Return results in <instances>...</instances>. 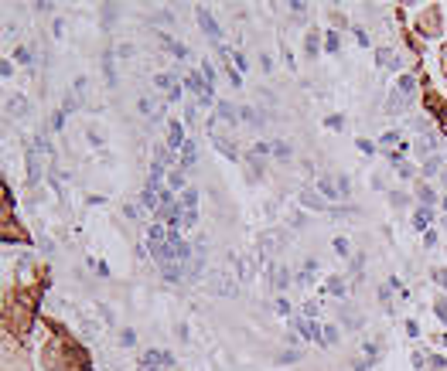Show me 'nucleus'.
I'll use <instances>...</instances> for the list:
<instances>
[{
	"label": "nucleus",
	"mask_w": 447,
	"mask_h": 371,
	"mask_svg": "<svg viewBox=\"0 0 447 371\" xmlns=\"http://www.w3.org/2000/svg\"><path fill=\"white\" fill-rule=\"evenodd\" d=\"M116 55H120L123 62H127V58H133V45H120V48H116Z\"/></svg>",
	"instance_id": "obj_38"
},
{
	"label": "nucleus",
	"mask_w": 447,
	"mask_h": 371,
	"mask_svg": "<svg viewBox=\"0 0 447 371\" xmlns=\"http://www.w3.org/2000/svg\"><path fill=\"white\" fill-rule=\"evenodd\" d=\"M396 174H399L403 181H406V177H413V163H406V160H403V163L396 167Z\"/></svg>",
	"instance_id": "obj_35"
},
{
	"label": "nucleus",
	"mask_w": 447,
	"mask_h": 371,
	"mask_svg": "<svg viewBox=\"0 0 447 371\" xmlns=\"http://www.w3.org/2000/svg\"><path fill=\"white\" fill-rule=\"evenodd\" d=\"M317 344H324V348L338 344V327H335V324H324V327H321V341H317Z\"/></svg>",
	"instance_id": "obj_10"
},
{
	"label": "nucleus",
	"mask_w": 447,
	"mask_h": 371,
	"mask_svg": "<svg viewBox=\"0 0 447 371\" xmlns=\"http://www.w3.org/2000/svg\"><path fill=\"white\" fill-rule=\"evenodd\" d=\"M195 14H198V24H202V31H205V34H209L212 41H219V38H222V31H219V24L212 21V14H209V7H198Z\"/></svg>",
	"instance_id": "obj_1"
},
{
	"label": "nucleus",
	"mask_w": 447,
	"mask_h": 371,
	"mask_svg": "<svg viewBox=\"0 0 447 371\" xmlns=\"http://www.w3.org/2000/svg\"><path fill=\"white\" fill-rule=\"evenodd\" d=\"M198 225V211H181V228H195Z\"/></svg>",
	"instance_id": "obj_27"
},
{
	"label": "nucleus",
	"mask_w": 447,
	"mask_h": 371,
	"mask_svg": "<svg viewBox=\"0 0 447 371\" xmlns=\"http://www.w3.org/2000/svg\"><path fill=\"white\" fill-rule=\"evenodd\" d=\"M444 211H447V198H444Z\"/></svg>",
	"instance_id": "obj_53"
},
{
	"label": "nucleus",
	"mask_w": 447,
	"mask_h": 371,
	"mask_svg": "<svg viewBox=\"0 0 447 371\" xmlns=\"http://www.w3.org/2000/svg\"><path fill=\"white\" fill-rule=\"evenodd\" d=\"M273 153H277V157H284V160H287V157H290V147H287V143H284V140H277V143H273Z\"/></svg>",
	"instance_id": "obj_33"
},
{
	"label": "nucleus",
	"mask_w": 447,
	"mask_h": 371,
	"mask_svg": "<svg viewBox=\"0 0 447 371\" xmlns=\"http://www.w3.org/2000/svg\"><path fill=\"white\" fill-rule=\"evenodd\" d=\"M14 62H21V65H34V51H31L27 45H21V48L14 51Z\"/></svg>",
	"instance_id": "obj_13"
},
{
	"label": "nucleus",
	"mask_w": 447,
	"mask_h": 371,
	"mask_svg": "<svg viewBox=\"0 0 447 371\" xmlns=\"http://www.w3.org/2000/svg\"><path fill=\"white\" fill-rule=\"evenodd\" d=\"M89 143H92V147H103V137H99L96 130H89Z\"/></svg>",
	"instance_id": "obj_45"
},
{
	"label": "nucleus",
	"mask_w": 447,
	"mask_h": 371,
	"mask_svg": "<svg viewBox=\"0 0 447 371\" xmlns=\"http://www.w3.org/2000/svg\"><path fill=\"white\" fill-rule=\"evenodd\" d=\"M65 116H69V113H65V109H58V113H55V119H52V130H62V126H65Z\"/></svg>",
	"instance_id": "obj_34"
},
{
	"label": "nucleus",
	"mask_w": 447,
	"mask_h": 371,
	"mask_svg": "<svg viewBox=\"0 0 447 371\" xmlns=\"http://www.w3.org/2000/svg\"><path fill=\"white\" fill-rule=\"evenodd\" d=\"M202 75H205V82H209V85L215 82V69H212V62H202Z\"/></svg>",
	"instance_id": "obj_32"
},
{
	"label": "nucleus",
	"mask_w": 447,
	"mask_h": 371,
	"mask_svg": "<svg viewBox=\"0 0 447 371\" xmlns=\"http://www.w3.org/2000/svg\"><path fill=\"white\" fill-rule=\"evenodd\" d=\"M417 198H420V201H423V208H430V205H434V201H437V194H434V191H430V187H427V184H420V191H417Z\"/></svg>",
	"instance_id": "obj_17"
},
{
	"label": "nucleus",
	"mask_w": 447,
	"mask_h": 371,
	"mask_svg": "<svg viewBox=\"0 0 447 371\" xmlns=\"http://www.w3.org/2000/svg\"><path fill=\"white\" fill-rule=\"evenodd\" d=\"M7 113H10V116H17V113H27V99H24V95H10V102H7Z\"/></svg>",
	"instance_id": "obj_12"
},
{
	"label": "nucleus",
	"mask_w": 447,
	"mask_h": 371,
	"mask_svg": "<svg viewBox=\"0 0 447 371\" xmlns=\"http://www.w3.org/2000/svg\"><path fill=\"white\" fill-rule=\"evenodd\" d=\"M198 198H202L198 187H184V191L178 194V208H181V211H198Z\"/></svg>",
	"instance_id": "obj_2"
},
{
	"label": "nucleus",
	"mask_w": 447,
	"mask_h": 371,
	"mask_svg": "<svg viewBox=\"0 0 447 371\" xmlns=\"http://www.w3.org/2000/svg\"><path fill=\"white\" fill-rule=\"evenodd\" d=\"M317 191L324 194V201H342V191H338V181H331V177H321V181H317Z\"/></svg>",
	"instance_id": "obj_4"
},
{
	"label": "nucleus",
	"mask_w": 447,
	"mask_h": 371,
	"mask_svg": "<svg viewBox=\"0 0 447 371\" xmlns=\"http://www.w3.org/2000/svg\"><path fill=\"white\" fill-rule=\"evenodd\" d=\"M417 89V82H413V75H399V82H396V92L403 95V99H410V92Z\"/></svg>",
	"instance_id": "obj_11"
},
{
	"label": "nucleus",
	"mask_w": 447,
	"mask_h": 371,
	"mask_svg": "<svg viewBox=\"0 0 447 371\" xmlns=\"http://www.w3.org/2000/svg\"><path fill=\"white\" fill-rule=\"evenodd\" d=\"M338 191H342V201H345V198H348V194H352V181H348V177H345V174H342V177H338Z\"/></svg>",
	"instance_id": "obj_29"
},
{
	"label": "nucleus",
	"mask_w": 447,
	"mask_h": 371,
	"mask_svg": "<svg viewBox=\"0 0 447 371\" xmlns=\"http://www.w3.org/2000/svg\"><path fill=\"white\" fill-rule=\"evenodd\" d=\"M273 306H277V313H280V317H290V303H287V300H284V297L277 300V303H273Z\"/></svg>",
	"instance_id": "obj_36"
},
{
	"label": "nucleus",
	"mask_w": 447,
	"mask_h": 371,
	"mask_svg": "<svg viewBox=\"0 0 447 371\" xmlns=\"http://www.w3.org/2000/svg\"><path fill=\"white\" fill-rule=\"evenodd\" d=\"M430 365H434V371H444V368H447V358H441V354H430Z\"/></svg>",
	"instance_id": "obj_37"
},
{
	"label": "nucleus",
	"mask_w": 447,
	"mask_h": 371,
	"mask_svg": "<svg viewBox=\"0 0 447 371\" xmlns=\"http://www.w3.org/2000/svg\"><path fill=\"white\" fill-rule=\"evenodd\" d=\"M314 269H317V262H314V259H307V266L297 273V286H311V283H314Z\"/></svg>",
	"instance_id": "obj_9"
},
{
	"label": "nucleus",
	"mask_w": 447,
	"mask_h": 371,
	"mask_svg": "<svg viewBox=\"0 0 447 371\" xmlns=\"http://www.w3.org/2000/svg\"><path fill=\"white\" fill-rule=\"evenodd\" d=\"M317 313H321V303H317V300L304 303V317H307V320H317Z\"/></svg>",
	"instance_id": "obj_26"
},
{
	"label": "nucleus",
	"mask_w": 447,
	"mask_h": 371,
	"mask_svg": "<svg viewBox=\"0 0 447 371\" xmlns=\"http://www.w3.org/2000/svg\"><path fill=\"white\" fill-rule=\"evenodd\" d=\"M140 211H144L140 205H123V215H127V218H133V222L140 218Z\"/></svg>",
	"instance_id": "obj_30"
},
{
	"label": "nucleus",
	"mask_w": 447,
	"mask_h": 371,
	"mask_svg": "<svg viewBox=\"0 0 447 371\" xmlns=\"http://www.w3.org/2000/svg\"><path fill=\"white\" fill-rule=\"evenodd\" d=\"M396 143H399V133H396V130H389V133L379 137V147H396Z\"/></svg>",
	"instance_id": "obj_24"
},
{
	"label": "nucleus",
	"mask_w": 447,
	"mask_h": 371,
	"mask_svg": "<svg viewBox=\"0 0 447 371\" xmlns=\"http://www.w3.org/2000/svg\"><path fill=\"white\" fill-rule=\"evenodd\" d=\"M215 109H219V119H222V123H239V106H232V102H219Z\"/></svg>",
	"instance_id": "obj_7"
},
{
	"label": "nucleus",
	"mask_w": 447,
	"mask_h": 371,
	"mask_svg": "<svg viewBox=\"0 0 447 371\" xmlns=\"http://www.w3.org/2000/svg\"><path fill=\"white\" fill-rule=\"evenodd\" d=\"M328 126H331V130H342V116H328Z\"/></svg>",
	"instance_id": "obj_48"
},
{
	"label": "nucleus",
	"mask_w": 447,
	"mask_h": 371,
	"mask_svg": "<svg viewBox=\"0 0 447 371\" xmlns=\"http://www.w3.org/2000/svg\"><path fill=\"white\" fill-rule=\"evenodd\" d=\"M297 358H300V354L294 351V348H287V351H280V361H284V365H294Z\"/></svg>",
	"instance_id": "obj_31"
},
{
	"label": "nucleus",
	"mask_w": 447,
	"mask_h": 371,
	"mask_svg": "<svg viewBox=\"0 0 447 371\" xmlns=\"http://www.w3.org/2000/svg\"><path fill=\"white\" fill-rule=\"evenodd\" d=\"M304 48H307V55H311V58L317 55V48H321V41H317V31H311V34H307V41H304Z\"/></svg>",
	"instance_id": "obj_19"
},
{
	"label": "nucleus",
	"mask_w": 447,
	"mask_h": 371,
	"mask_svg": "<svg viewBox=\"0 0 447 371\" xmlns=\"http://www.w3.org/2000/svg\"><path fill=\"white\" fill-rule=\"evenodd\" d=\"M195 160H198V143L195 140H188L184 150H181V170H191L195 167Z\"/></svg>",
	"instance_id": "obj_6"
},
{
	"label": "nucleus",
	"mask_w": 447,
	"mask_h": 371,
	"mask_svg": "<svg viewBox=\"0 0 447 371\" xmlns=\"http://www.w3.org/2000/svg\"><path fill=\"white\" fill-rule=\"evenodd\" d=\"M154 82H157V89H167V92H171V89H178V85H181V82H178V78H174V75H171V72L157 75V78H154Z\"/></svg>",
	"instance_id": "obj_15"
},
{
	"label": "nucleus",
	"mask_w": 447,
	"mask_h": 371,
	"mask_svg": "<svg viewBox=\"0 0 447 371\" xmlns=\"http://www.w3.org/2000/svg\"><path fill=\"white\" fill-rule=\"evenodd\" d=\"M120 344H123V348H133V344H137V330H133V327L120 330Z\"/></svg>",
	"instance_id": "obj_21"
},
{
	"label": "nucleus",
	"mask_w": 447,
	"mask_h": 371,
	"mask_svg": "<svg viewBox=\"0 0 447 371\" xmlns=\"http://www.w3.org/2000/svg\"><path fill=\"white\" fill-rule=\"evenodd\" d=\"M191 337V330H188V324H178V341H188Z\"/></svg>",
	"instance_id": "obj_43"
},
{
	"label": "nucleus",
	"mask_w": 447,
	"mask_h": 371,
	"mask_svg": "<svg viewBox=\"0 0 447 371\" xmlns=\"http://www.w3.org/2000/svg\"><path fill=\"white\" fill-rule=\"evenodd\" d=\"M167 187H171V191H181V187H184V174H181V170H167Z\"/></svg>",
	"instance_id": "obj_16"
},
{
	"label": "nucleus",
	"mask_w": 447,
	"mask_h": 371,
	"mask_svg": "<svg viewBox=\"0 0 447 371\" xmlns=\"http://www.w3.org/2000/svg\"><path fill=\"white\" fill-rule=\"evenodd\" d=\"M434 310H437V317H441V320H447V303H444V300H437V303H434Z\"/></svg>",
	"instance_id": "obj_41"
},
{
	"label": "nucleus",
	"mask_w": 447,
	"mask_h": 371,
	"mask_svg": "<svg viewBox=\"0 0 447 371\" xmlns=\"http://www.w3.org/2000/svg\"><path fill=\"white\" fill-rule=\"evenodd\" d=\"M284 62H287V65H294V69H297V62H294V51H290V48H284Z\"/></svg>",
	"instance_id": "obj_47"
},
{
	"label": "nucleus",
	"mask_w": 447,
	"mask_h": 371,
	"mask_svg": "<svg viewBox=\"0 0 447 371\" xmlns=\"http://www.w3.org/2000/svg\"><path fill=\"white\" fill-rule=\"evenodd\" d=\"M406 334H410V337H420V324H417V320H406Z\"/></svg>",
	"instance_id": "obj_40"
},
{
	"label": "nucleus",
	"mask_w": 447,
	"mask_h": 371,
	"mask_svg": "<svg viewBox=\"0 0 447 371\" xmlns=\"http://www.w3.org/2000/svg\"><path fill=\"white\" fill-rule=\"evenodd\" d=\"M331 245H335V252H338V255H352V245H348V238H342V235H338Z\"/></svg>",
	"instance_id": "obj_25"
},
{
	"label": "nucleus",
	"mask_w": 447,
	"mask_h": 371,
	"mask_svg": "<svg viewBox=\"0 0 447 371\" xmlns=\"http://www.w3.org/2000/svg\"><path fill=\"white\" fill-rule=\"evenodd\" d=\"M324 48H328V51H331V55H335V51H338V48H342V38H338V34H335V31H328V38H324Z\"/></svg>",
	"instance_id": "obj_22"
},
{
	"label": "nucleus",
	"mask_w": 447,
	"mask_h": 371,
	"mask_svg": "<svg viewBox=\"0 0 447 371\" xmlns=\"http://www.w3.org/2000/svg\"><path fill=\"white\" fill-rule=\"evenodd\" d=\"M434 279H437V283L447 290V269H437V273H434Z\"/></svg>",
	"instance_id": "obj_44"
},
{
	"label": "nucleus",
	"mask_w": 447,
	"mask_h": 371,
	"mask_svg": "<svg viewBox=\"0 0 447 371\" xmlns=\"http://www.w3.org/2000/svg\"><path fill=\"white\" fill-rule=\"evenodd\" d=\"M290 279H294V276H290L287 269H277V279H273V286H277V290H287V286H290Z\"/></svg>",
	"instance_id": "obj_20"
},
{
	"label": "nucleus",
	"mask_w": 447,
	"mask_h": 371,
	"mask_svg": "<svg viewBox=\"0 0 447 371\" xmlns=\"http://www.w3.org/2000/svg\"><path fill=\"white\" fill-rule=\"evenodd\" d=\"M369 365H372V361H369V358H362V361H355V371H369Z\"/></svg>",
	"instance_id": "obj_51"
},
{
	"label": "nucleus",
	"mask_w": 447,
	"mask_h": 371,
	"mask_svg": "<svg viewBox=\"0 0 447 371\" xmlns=\"http://www.w3.org/2000/svg\"><path fill=\"white\" fill-rule=\"evenodd\" d=\"M300 201H304L311 211H328V205H324V201H317L314 194H300Z\"/></svg>",
	"instance_id": "obj_18"
},
{
	"label": "nucleus",
	"mask_w": 447,
	"mask_h": 371,
	"mask_svg": "<svg viewBox=\"0 0 447 371\" xmlns=\"http://www.w3.org/2000/svg\"><path fill=\"white\" fill-rule=\"evenodd\" d=\"M355 143H359V150H362V153H372V143H369V140H355Z\"/></svg>",
	"instance_id": "obj_46"
},
{
	"label": "nucleus",
	"mask_w": 447,
	"mask_h": 371,
	"mask_svg": "<svg viewBox=\"0 0 447 371\" xmlns=\"http://www.w3.org/2000/svg\"><path fill=\"white\" fill-rule=\"evenodd\" d=\"M260 69H263V72H273V58H270V55H260Z\"/></svg>",
	"instance_id": "obj_39"
},
{
	"label": "nucleus",
	"mask_w": 447,
	"mask_h": 371,
	"mask_svg": "<svg viewBox=\"0 0 447 371\" xmlns=\"http://www.w3.org/2000/svg\"><path fill=\"white\" fill-rule=\"evenodd\" d=\"M441 341H444V344H447V334H444V337H441Z\"/></svg>",
	"instance_id": "obj_52"
},
{
	"label": "nucleus",
	"mask_w": 447,
	"mask_h": 371,
	"mask_svg": "<svg viewBox=\"0 0 447 371\" xmlns=\"http://www.w3.org/2000/svg\"><path fill=\"white\" fill-rule=\"evenodd\" d=\"M229 82H232V85H236V89H239V85H242V78H239V72H236V69H232V72H229Z\"/></svg>",
	"instance_id": "obj_50"
},
{
	"label": "nucleus",
	"mask_w": 447,
	"mask_h": 371,
	"mask_svg": "<svg viewBox=\"0 0 447 371\" xmlns=\"http://www.w3.org/2000/svg\"><path fill=\"white\" fill-rule=\"evenodd\" d=\"M413 222H417V225H413L417 232H423V235H427V232H430V222H434V211H430V208H420Z\"/></svg>",
	"instance_id": "obj_8"
},
{
	"label": "nucleus",
	"mask_w": 447,
	"mask_h": 371,
	"mask_svg": "<svg viewBox=\"0 0 447 371\" xmlns=\"http://www.w3.org/2000/svg\"><path fill=\"white\" fill-rule=\"evenodd\" d=\"M355 41H359V45H362V48H366V45H369V34H366V31H362V27H355Z\"/></svg>",
	"instance_id": "obj_42"
},
{
	"label": "nucleus",
	"mask_w": 447,
	"mask_h": 371,
	"mask_svg": "<svg viewBox=\"0 0 447 371\" xmlns=\"http://www.w3.org/2000/svg\"><path fill=\"white\" fill-rule=\"evenodd\" d=\"M287 7H290L294 14H304V10H307V3H297V0H294V3H287Z\"/></svg>",
	"instance_id": "obj_49"
},
{
	"label": "nucleus",
	"mask_w": 447,
	"mask_h": 371,
	"mask_svg": "<svg viewBox=\"0 0 447 371\" xmlns=\"http://www.w3.org/2000/svg\"><path fill=\"white\" fill-rule=\"evenodd\" d=\"M437 167H441V160H437V157H430V160L423 163V177H434V174H437Z\"/></svg>",
	"instance_id": "obj_28"
},
{
	"label": "nucleus",
	"mask_w": 447,
	"mask_h": 371,
	"mask_svg": "<svg viewBox=\"0 0 447 371\" xmlns=\"http://www.w3.org/2000/svg\"><path fill=\"white\" fill-rule=\"evenodd\" d=\"M184 123H188V126H195V123H198V106H195V102H188V106H184Z\"/></svg>",
	"instance_id": "obj_23"
},
{
	"label": "nucleus",
	"mask_w": 447,
	"mask_h": 371,
	"mask_svg": "<svg viewBox=\"0 0 447 371\" xmlns=\"http://www.w3.org/2000/svg\"><path fill=\"white\" fill-rule=\"evenodd\" d=\"M164 242H167V228H164L160 222H154V225L147 228V249H154V245H164Z\"/></svg>",
	"instance_id": "obj_5"
},
{
	"label": "nucleus",
	"mask_w": 447,
	"mask_h": 371,
	"mask_svg": "<svg viewBox=\"0 0 447 371\" xmlns=\"http://www.w3.org/2000/svg\"><path fill=\"white\" fill-rule=\"evenodd\" d=\"M184 143H188V140H184V126H181V123H171V126H167V147L184 150Z\"/></svg>",
	"instance_id": "obj_3"
},
{
	"label": "nucleus",
	"mask_w": 447,
	"mask_h": 371,
	"mask_svg": "<svg viewBox=\"0 0 447 371\" xmlns=\"http://www.w3.org/2000/svg\"><path fill=\"white\" fill-rule=\"evenodd\" d=\"M324 293H331V297H345V283H342V276H331L328 286H324Z\"/></svg>",
	"instance_id": "obj_14"
}]
</instances>
